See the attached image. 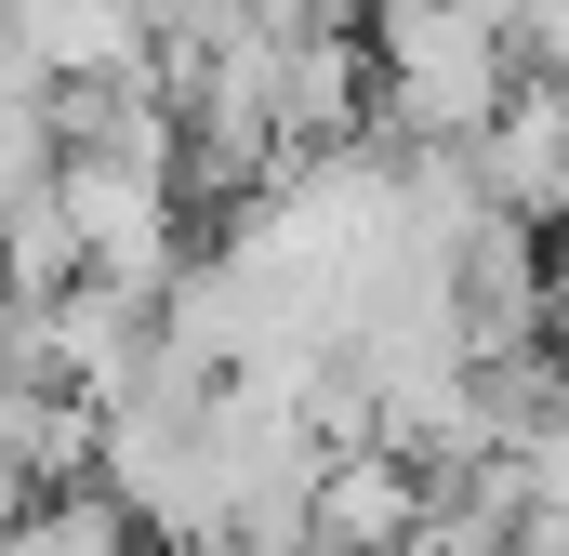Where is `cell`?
Returning a JSON list of instances; mask_svg holds the SVG:
<instances>
[{"mask_svg":"<svg viewBox=\"0 0 569 556\" xmlns=\"http://www.w3.org/2000/svg\"><path fill=\"white\" fill-rule=\"evenodd\" d=\"M557 318H569V278H557Z\"/></svg>","mask_w":569,"mask_h":556,"instance_id":"cell-3","label":"cell"},{"mask_svg":"<svg viewBox=\"0 0 569 556\" xmlns=\"http://www.w3.org/2000/svg\"><path fill=\"white\" fill-rule=\"evenodd\" d=\"M371 93L411 146H477L517 93V27L503 0H371Z\"/></svg>","mask_w":569,"mask_h":556,"instance_id":"cell-1","label":"cell"},{"mask_svg":"<svg viewBox=\"0 0 569 556\" xmlns=\"http://www.w3.org/2000/svg\"><path fill=\"white\" fill-rule=\"evenodd\" d=\"M172 159L186 146H67L53 159V226H67L80 278H120V291L172 278Z\"/></svg>","mask_w":569,"mask_h":556,"instance_id":"cell-2","label":"cell"}]
</instances>
